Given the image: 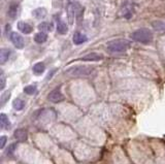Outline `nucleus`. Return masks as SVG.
I'll use <instances>...</instances> for the list:
<instances>
[{
  "instance_id": "nucleus-10",
  "label": "nucleus",
  "mask_w": 165,
  "mask_h": 164,
  "mask_svg": "<svg viewBox=\"0 0 165 164\" xmlns=\"http://www.w3.org/2000/svg\"><path fill=\"white\" fill-rule=\"evenodd\" d=\"M0 125H1L2 129H9L10 126H12V123H10L9 119L7 118V116L5 114H1L0 115Z\"/></svg>"
},
{
  "instance_id": "nucleus-17",
  "label": "nucleus",
  "mask_w": 165,
  "mask_h": 164,
  "mask_svg": "<svg viewBox=\"0 0 165 164\" xmlns=\"http://www.w3.org/2000/svg\"><path fill=\"white\" fill-rule=\"evenodd\" d=\"M57 31L60 34H66L67 31H68V27H67V25L63 21H59L57 23Z\"/></svg>"
},
{
  "instance_id": "nucleus-11",
  "label": "nucleus",
  "mask_w": 165,
  "mask_h": 164,
  "mask_svg": "<svg viewBox=\"0 0 165 164\" xmlns=\"http://www.w3.org/2000/svg\"><path fill=\"white\" fill-rule=\"evenodd\" d=\"M15 138L19 141H24L27 139V132L25 129H17L15 132Z\"/></svg>"
},
{
  "instance_id": "nucleus-2",
  "label": "nucleus",
  "mask_w": 165,
  "mask_h": 164,
  "mask_svg": "<svg viewBox=\"0 0 165 164\" xmlns=\"http://www.w3.org/2000/svg\"><path fill=\"white\" fill-rule=\"evenodd\" d=\"M130 47V42L126 39H115L107 42L106 49L110 53H123Z\"/></svg>"
},
{
  "instance_id": "nucleus-16",
  "label": "nucleus",
  "mask_w": 165,
  "mask_h": 164,
  "mask_svg": "<svg viewBox=\"0 0 165 164\" xmlns=\"http://www.w3.org/2000/svg\"><path fill=\"white\" fill-rule=\"evenodd\" d=\"M32 70H33V72L35 73V74H41V73H43V71L45 70V65L42 62H38V63H36L35 65L32 67Z\"/></svg>"
},
{
  "instance_id": "nucleus-4",
  "label": "nucleus",
  "mask_w": 165,
  "mask_h": 164,
  "mask_svg": "<svg viewBox=\"0 0 165 164\" xmlns=\"http://www.w3.org/2000/svg\"><path fill=\"white\" fill-rule=\"evenodd\" d=\"M10 40H12V42L14 44V46L17 49H23L24 46H25L23 37H22L18 32H12V34H10Z\"/></svg>"
},
{
  "instance_id": "nucleus-18",
  "label": "nucleus",
  "mask_w": 165,
  "mask_h": 164,
  "mask_svg": "<svg viewBox=\"0 0 165 164\" xmlns=\"http://www.w3.org/2000/svg\"><path fill=\"white\" fill-rule=\"evenodd\" d=\"M9 54H10V51L7 49H2L1 52H0V62H1V64H3L4 62H6L8 60V57H9Z\"/></svg>"
},
{
  "instance_id": "nucleus-20",
  "label": "nucleus",
  "mask_w": 165,
  "mask_h": 164,
  "mask_svg": "<svg viewBox=\"0 0 165 164\" xmlns=\"http://www.w3.org/2000/svg\"><path fill=\"white\" fill-rule=\"evenodd\" d=\"M24 92L28 95H33V94H35V92H36V87L35 86H32V85L26 86V87L24 88Z\"/></svg>"
},
{
  "instance_id": "nucleus-13",
  "label": "nucleus",
  "mask_w": 165,
  "mask_h": 164,
  "mask_svg": "<svg viewBox=\"0 0 165 164\" xmlns=\"http://www.w3.org/2000/svg\"><path fill=\"white\" fill-rule=\"evenodd\" d=\"M18 12H19L18 4H17V3H12L9 5V7H8L7 14H8V16H9V18L15 19L17 17V15H18Z\"/></svg>"
},
{
  "instance_id": "nucleus-15",
  "label": "nucleus",
  "mask_w": 165,
  "mask_h": 164,
  "mask_svg": "<svg viewBox=\"0 0 165 164\" xmlns=\"http://www.w3.org/2000/svg\"><path fill=\"white\" fill-rule=\"evenodd\" d=\"M53 24L52 23H47V22H42L38 25V29L40 30L41 32H51L53 30Z\"/></svg>"
},
{
  "instance_id": "nucleus-14",
  "label": "nucleus",
  "mask_w": 165,
  "mask_h": 164,
  "mask_svg": "<svg viewBox=\"0 0 165 164\" xmlns=\"http://www.w3.org/2000/svg\"><path fill=\"white\" fill-rule=\"evenodd\" d=\"M47 39V34L45 33V32H38V33L35 34V36H34V40H35L37 44H43V42H45Z\"/></svg>"
},
{
  "instance_id": "nucleus-5",
  "label": "nucleus",
  "mask_w": 165,
  "mask_h": 164,
  "mask_svg": "<svg viewBox=\"0 0 165 164\" xmlns=\"http://www.w3.org/2000/svg\"><path fill=\"white\" fill-rule=\"evenodd\" d=\"M47 99H49L51 102L57 103V102H61V101L64 100V96L59 90H53L49 95H47Z\"/></svg>"
},
{
  "instance_id": "nucleus-3",
  "label": "nucleus",
  "mask_w": 165,
  "mask_h": 164,
  "mask_svg": "<svg viewBox=\"0 0 165 164\" xmlns=\"http://www.w3.org/2000/svg\"><path fill=\"white\" fill-rule=\"evenodd\" d=\"M94 68L92 66H85V65H80V66H72L69 67L68 69H66L65 73L70 77H88L93 72Z\"/></svg>"
},
{
  "instance_id": "nucleus-21",
  "label": "nucleus",
  "mask_w": 165,
  "mask_h": 164,
  "mask_svg": "<svg viewBox=\"0 0 165 164\" xmlns=\"http://www.w3.org/2000/svg\"><path fill=\"white\" fill-rule=\"evenodd\" d=\"M7 141V137L5 136V135H2L1 138H0V148L3 149L4 146H5V142Z\"/></svg>"
},
{
  "instance_id": "nucleus-24",
  "label": "nucleus",
  "mask_w": 165,
  "mask_h": 164,
  "mask_svg": "<svg viewBox=\"0 0 165 164\" xmlns=\"http://www.w3.org/2000/svg\"><path fill=\"white\" fill-rule=\"evenodd\" d=\"M4 87H5V79H4V77H2V74H1V87H0V89L3 90Z\"/></svg>"
},
{
  "instance_id": "nucleus-9",
  "label": "nucleus",
  "mask_w": 165,
  "mask_h": 164,
  "mask_svg": "<svg viewBox=\"0 0 165 164\" xmlns=\"http://www.w3.org/2000/svg\"><path fill=\"white\" fill-rule=\"evenodd\" d=\"M18 29L24 34H30L32 32V30H33V28H32V26L30 24L20 21V22H18Z\"/></svg>"
},
{
  "instance_id": "nucleus-6",
  "label": "nucleus",
  "mask_w": 165,
  "mask_h": 164,
  "mask_svg": "<svg viewBox=\"0 0 165 164\" xmlns=\"http://www.w3.org/2000/svg\"><path fill=\"white\" fill-rule=\"evenodd\" d=\"M77 4L75 3H69L68 6H67V16H68V21L69 24H73V21H74L75 15H77V7H75Z\"/></svg>"
},
{
  "instance_id": "nucleus-12",
  "label": "nucleus",
  "mask_w": 165,
  "mask_h": 164,
  "mask_svg": "<svg viewBox=\"0 0 165 164\" xmlns=\"http://www.w3.org/2000/svg\"><path fill=\"white\" fill-rule=\"evenodd\" d=\"M32 15L36 19H43L47 16V9L45 7H38L32 12Z\"/></svg>"
},
{
  "instance_id": "nucleus-22",
  "label": "nucleus",
  "mask_w": 165,
  "mask_h": 164,
  "mask_svg": "<svg viewBox=\"0 0 165 164\" xmlns=\"http://www.w3.org/2000/svg\"><path fill=\"white\" fill-rule=\"evenodd\" d=\"M9 96H10V93H5L4 95H2V97H1V105H3L4 103H5V101L7 100L8 98H9Z\"/></svg>"
},
{
  "instance_id": "nucleus-23",
  "label": "nucleus",
  "mask_w": 165,
  "mask_h": 164,
  "mask_svg": "<svg viewBox=\"0 0 165 164\" xmlns=\"http://www.w3.org/2000/svg\"><path fill=\"white\" fill-rule=\"evenodd\" d=\"M16 147H17V144H10L9 146V148H8V151H7V154L8 155H12V152H14V149H16Z\"/></svg>"
},
{
  "instance_id": "nucleus-1",
  "label": "nucleus",
  "mask_w": 165,
  "mask_h": 164,
  "mask_svg": "<svg viewBox=\"0 0 165 164\" xmlns=\"http://www.w3.org/2000/svg\"><path fill=\"white\" fill-rule=\"evenodd\" d=\"M131 39L140 44H147L153 40V33L147 28H140L131 33Z\"/></svg>"
},
{
  "instance_id": "nucleus-8",
  "label": "nucleus",
  "mask_w": 165,
  "mask_h": 164,
  "mask_svg": "<svg viewBox=\"0 0 165 164\" xmlns=\"http://www.w3.org/2000/svg\"><path fill=\"white\" fill-rule=\"evenodd\" d=\"M87 36L85 35V34L81 33V32H75L74 34H73L72 36V42L74 44H77V46H80V44H84V42H87Z\"/></svg>"
},
{
  "instance_id": "nucleus-7",
  "label": "nucleus",
  "mask_w": 165,
  "mask_h": 164,
  "mask_svg": "<svg viewBox=\"0 0 165 164\" xmlns=\"http://www.w3.org/2000/svg\"><path fill=\"white\" fill-rule=\"evenodd\" d=\"M102 59H103V56L98 53L87 54V55H85L84 57L81 58V60H82V61H100Z\"/></svg>"
},
{
  "instance_id": "nucleus-19",
  "label": "nucleus",
  "mask_w": 165,
  "mask_h": 164,
  "mask_svg": "<svg viewBox=\"0 0 165 164\" xmlns=\"http://www.w3.org/2000/svg\"><path fill=\"white\" fill-rule=\"evenodd\" d=\"M24 105H25V103H24V101L21 100V99H16V100H14V102H12V106H14V109H16V111H22V109H24Z\"/></svg>"
}]
</instances>
